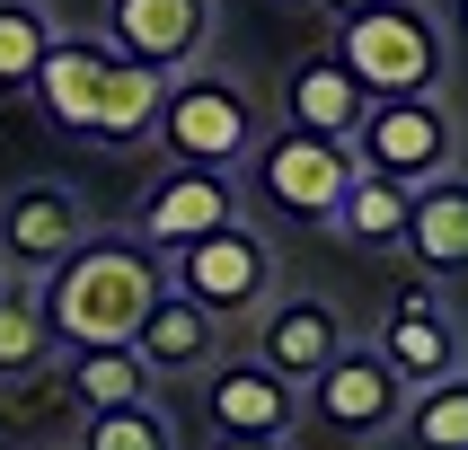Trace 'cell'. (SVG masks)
Masks as SVG:
<instances>
[{
	"instance_id": "obj_5",
	"label": "cell",
	"mask_w": 468,
	"mask_h": 450,
	"mask_svg": "<svg viewBox=\"0 0 468 450\" xmlns=\"http://www.w3.org/2000/svg\"><path fill=\"white\" fill-rule=\"evenodd\" d=\"M168 283L195 300V309H212V318H257L265 300H274V247H265V230L257 221H221V230H204V238H186V247H168Z\"/></svg>"
},
{
	"instance_id": "obj_21",
	"label": "cell",
	"mask_w": 468,
	"mask_h": 450,
	"mask_svg": "<svg viewBox=\"0 0 468 450\" xmlns=\"http://www.w3.org/2000/svg\"><path fill=\"white\" fill-rule=\"evenodd\" d=\"M389 433H407L416 450H468V371L407 389V406H398V424H389Z\"/></svg>"
},
{
	"instance_id": "obj_3",
	"label": "cell",
	"mask_w": 468,
	"mask_h": 450,
	"mask_svg": "<svg viewBox=\"0 0 468 450\" xmlns=\"http://www.w3.org/2000/svg\"><path fill=\"white\" fill-rule=\"evenodd\" d=\"M151 141L168 151V168H239V159H248V141H257V98H248L230 71L186 62V71L159 79Z\"/></svg>"
},
{
	"instance_id": "obj_2",
	"label": "cell",
	"mask_w": 468,
	"mask_h": 450,
	"mask_svg": "<svg viewBox=\"0 0 468 450\" xmlns=\"http://www.w3.org/2000/svg\"><path fill=\"white\" fill-rule=\"evenodd\" d=\"M336 62L354 71L363 98H424L451 79V26L424 0H371L336 18Z\"/></svg>"
},
{
	"instance_id": "obj_9",
	"label": "cell",
	"mask_w": 468,
	"mask_h": 450,
	"mask_svg": "<svg viewBox=\"0 0 468 450\" xmlns=\"http://www.w3.org/2000/svg\"><path fill=\"white\" fill-rule=\"evenodd\" d=\"M204 36H212V0H106V53L159 79L204 62Z\"/></svg>"
},
{
	"instance_id": "obj_20",
	"label": "cell",
	"mask_w": 468,
	"mask_h": 450,
	"mask_svg": "<svg viewBox=\"0 0 468 450\" xmlns=\"http://www.w3.org/2000/svg\"><path fill=\"white\" fill-rule=\"evenodd\" d=\"M327 230H336L345 247H398V230H407V185L354 168L345 194H336V212H327Z\"/></svg>"
},
{
	"instance_id": "obj_15",
	"label": "cell",
	"mask_w": 468,
	"mask_h": 450,
	"mask_svg": "<svg viewBox=\"0 0 468 450\" xmlns=\"http://www.w3.org/2000/svg\"><path fill=\"white\" fill-rule=\"evenodd\" d=\"M106 62H115V53H106V36H62V26H53L45 62H36V79H27V98L45 106V124H53V132H80V124H89Z\"/></svg>"
},
{
	"instance_id": "obj_27",
	"label": "cell",
	"mask_w": 468,
	"mask_h": 450,
	"mask_svg": "<svg viewBox=\"0 0 468 450\" xmlns=\"http://www.w3.org/2000/svg\"><path fill=\"white\" fill-rule=\"evenodd\" d=\"M318 9H327V18H354V9H371V0H318Z\"/></svg>"
},
{
	"instance_id": "obj_7",
	"label": "cell",
	"mask_w": 468,
	"mask_h": 450,
	"mask_svg": "<svg viewBox=\"0 0 468 450\" xmlns=\"http://www.w3.org/2000/svg\"><path fill=\"white\" fill-rule=\"evenodd\" d=\"M301 406H310L327 433H354V442H380L398 424V406H407V389H398V371L371 353V344H354L345 336L327 362L301 380Z\"/></svg>"
},
{
	"instance_id": "obj_10",
	"label": "cell",
	"mask_w": 468,
	"mask_h": 450,
	"mask_svg": "<svg viewBox=\"0 0 468 450\" xmlns=\"http://www.w3.org/2000/svg\"><path fill=\"white\" fill-rule=\"evenodd\" d=\"M80 230H89V212H80L71 185H53V177H18L0 194V265H18V274H45Z\"/></svg>"
},
{
	"instance_id": "obj_28",
	"label": "cell",
	"mask_w": 468,
	"mask_h": 450,
	"mask_svg": "<svg viewBox=\"0 0 468 450\" xmlns=\"http://www.w3.org/2000/svg\"><path fill=\"white\" fill-rule=\"evenodd\" d=\"M45 450H71V442H45Z\"/></svg>"
},
{
	"instance_id": "obj_14",
	"label": "cell",
	"mask_w": 468,
	"mask_h": 450,
	"mask_svg": "<svg viewBox=\"0 0 468 450\" xmlns=\"http://www.w3.org/2000/svg\"><path fill=\"white\" fill-rule=\"evenodd\" d=\"M89 415L71 389V371H62V353L36 371H9L0 380V442L9 450H45V442H71V424Z\"/></svg>"
},
{
	"instance_id": "obj_4",
	"label": "cell",
	"mask_w": 468,
	"mask_h": 450,
	"mask_svg": "<svg viewBox=\"0 0 468 450\" xmlns=\"http://www.w3.org/2000/svg\"><path fill=\"white\" fill-rule=\"evenodd\" d=\"M345 151H354V168H371V177H389V185L416 194L424 177H451L460 168V115L442 106V89H424V98H363Z\"/></svg>"
},
{
	"instance_id": "obj_6",
	"label": "cell",
	"mask_w": 468,
	"mask_h": 450,
	"mask_svg": "<svg viewBox=\"0 0 468 450\" xmlns=\"http://www.w3.org/2000/svg\"><path fill=\"white\" fill-rule=\"evenodd\" d=\"M239 168H257V194L283 212V221H318V230H327V212H336L345 177H354V151H345V141H318V132H301V124H283V132H257Z\"/></svg>"
},
{
	"instance_id": "obj_13",
	"label": "cell",
	"mask_w": 468,
	"mask_h": 450,
	"mask_svg": "<svg viewBox=\"0 0 468 450\" xmlns=\"http://www.w3.org/2000/svg\"><path fill=\"white\" fill-rule=\"evenodd\" d=\"M212 371V433H274V442H292V424H301V389H292L283 371H265L257 353L248 362H204Z\"/></svg>"
},
{
	"instance_id": "obj_19",
	"label": "cell",
	"mask_w": 468,
	"mask_h": 450,
	"mask_svg": "<svg viewBox=\"0 0 468 450\" xmlns=\"http://www.w3.org/2000/svg\"><path fill=\"white\" fill-rule=\"evenodd\" d=\"M151 115H159V71H142V62H106L98 106H89L80 141H98V151H142V141H151Z\"/></svg>"
},
{
	"instance_id": "obj_16",
	"label": "cell",
	"mask_w": 468,
	"mask_h": 450,
	"mask_svg": "<svg viewBox=\"0 0 468 450\" xmlns=\"http://www.w3.org/2000/svg\"><path fill=\"white\" fill-rule=\"evenodd\" d=\"M212 344H221V318L195 309L177 283L159 291L151 309H142V327H133V353H142V371H151V380H186V371H204Z\"/></svg>"
},
{
	"instance_id": "obj_26",
	"label": "cell",
	"mask_w": 468,
	"mask_h": 450,
	"mask_svg": "<svg viewBox=\"0 0 468 450\" xmlns=\"http://www.w3.org/2000/svg\"><path fill=\"white\" fill-rule=\"evenodd\" d=\"M212 450H283L274 433H212Z\"/></svg>"
},
{
	"instance_id": "obj_25",
	"label": "cell",
	"mask_w": 468,
	"mask_h": 450,
	"mask_svg": "<svg viewBox=\"0 0 468 450\" xmlns=\"http://www.w3.org/2000/svg\"><path fill=\"white\" fill-rule=\"evenodd\" d=\"M53 353H62V336L45 327L36 291H9V283H0V380H9V371H36V362H53Z\"/></svg>"
},
{
	"instance_id": "obj_1",
	"label": "cell",
	"mask_w": 468,
	"mask_h": 450,
	"mask_svg": "<svg viewBox=\"0 0 468 450\" xmlns=\"http://www.w3.org/2000/svg\"><path fill=\"white\" fill-rule=\"evenodd\" d=\"M159 291H168L159 247H142L133 230H80L36 274V309L71 353V344H133V327H142V309Z\"/></svg>"
},
{
	"instance_id": "obj_12",
	"label": "cell",
	"mask_w": 468,
	"mask_h": 450,
	"mask_svg": "<svg viewBox=\"0 0 468 450\" xmlns=\"http://www.w3.org/2000/svg\"><path fill=\"white\" fill-rule=\"evenodd\" d=\"M230 212H239L230 168H177V177H159L151 194H142V221H133V238H142V247H186V238L221 230Z\"/></svg>"
},
{
	"instance_id": "obj_8",
	"label": "cell",
	"mask_w": 468,
	"mask_h": 450,
	"mask_svg": "<svg viewBox=\"0 0 468 450\" xmlns=\"http://www.w3.org/2000/svg\"><path fill=\"white\" fill-rule=\"evenodd\" d=\"M371 353L398 371V389H424V380H451V371H468V344H460V318H451V291L407 283L389 309H380V336H371Z\"/></svg>"
},
{
	"instance_id": "obj_24",
	"label": "cell",
	"mask_w": 468,
	"mask_h": 450,
	"mask_svg": "<svg viewBox=\"0 0 468 450\" xmlns=\"http://www.w3.org/2000/svg\"><path fill=\"white\" fill-rule=\"evenodd\" d=\"M45 45H53V9L45 0H0V98H27Z\"/></svg>"
},
{
	"instance_id": "obj_23",
	"label": "cell",
	"mask_w": 468,
	"mask_h": 450,
	"mask_svg": "<svg viewBox=\"0 0 468 450\" xmlns=\"http://www.w3.org/2000/svg\"><path fill=\"white\" fill-rule=\"evenodd\" d=\"M71 450H177V433L151 397H133V406H89L71 424Z\"/></svg>"
},
{
	"instance_id": "obj_22",
	"label": "cell",
	"mask_w": 468,
	"mask_h": 450,
	"mask_svg": "<svg viewBox=\"0 0 468 450\" xmlns=\"http://www.w3.org/2000/svg\"><path fill=\"white\" fill-rule=\"evenodd\" d=\"M62 371H71L80 406H133V397H151V371H142L133 344H71Z\"/></svg>"
},
{
	"instance_id": "obj_11",
	"label": "cell",
	"mask_w": 468,
	"mask_h": 450,
	"mask_svg": "<svg viewBox=\"0 0 468 450\" xmlns=\"http://www.w3.org/2000/svg\"><path fill=\"white\" fill-rule=\"evenodd\" d=\"M345 336H354L345 309H336V300H318V291H274V300L257 309V362L283 371L292 389H301V380H310Z\"/></svg>"
},
{
	"instance_id": "obj_17",
	"label": "cell",
	"mask_w": 468,
	"mask_h": 450,
	"mask_svg": "<svg viewBox=\"0 0 468 450\" xmlns=\"http://www.w3.org/2000/svg\"><path fill=\"white\" fill-rule=\"evenodd\" d=\"M398 247H407L433 283H460V265H468V185L460 177H424L416 194H407Z\"/></svg>"
},
{
	"instance_id": "obj_18",
	"label": "cell",
	"mask_w": 468,
	"mask_h": 450,
	"mask_svg": "<svg viewBox=\"0 0 468 450\" xmlns=\"http://www.w3.org/2000/svg\"><path fill=\"white\" fill-rule=\"evenodd\" d=\"M354 115H363V89H354V71L336 62V45L301 53V62H292V79H283V124L318 132V141H345V132H354Z\"/></svg>"
}]
</instances>
